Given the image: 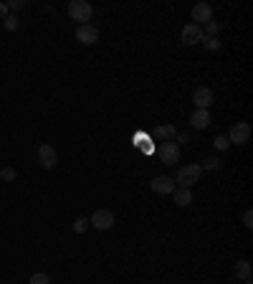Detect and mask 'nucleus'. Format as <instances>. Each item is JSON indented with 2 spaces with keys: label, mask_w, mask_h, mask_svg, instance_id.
I'll return each mask as SVG.
<instances>
[{
  "label": "nucleus",
  "mask_w": 253,
  "mask_h": 284,
  "mask_svg": "<svg viewBox=\"0 0 253 284\" xmlns=\"http://www.w3.org/2000/svg\"><path fill=\"white\" fill-rule=\"evenodd\" d=\"M68 15L73 20H79V26H86L91 20V15H94V8L86 0H71L68 3Z\"/></svg>",
  "instance_id": "nucleus-1"
},
{
  "label": "nucleus",
  "mask_w": 253,
  "mask_h": 284,
  "mask_svg": "<svg viewBox=\"0 0 253 284\" xmlns=\"http://www.w3.org/2000/svg\"><path fill=\"white\" fill-rule=\"evenodd\" d=\"M157 155H160V160L165 162V165H178L180 162V145L178 142H162L160 147H157Z\"/></svg>",
  "instance_id": "nucleus-2"
},
{
  "label": "nucleus",
  "mask_w": 253,
  "mask_h": 284,
  "mask_svg": "<svg viewBox=\"0 0 253 284\" xmlns=\"http://www.w3.org/2000/svg\"><path fill=\"white\" fill-rule=\"evenodd\" d=\"M200 175H203L200 165H185V168L178 170V180H175V183H180L183 188H192V185L200 180Z\"/></svg>",
  "instance_id": "nucleus-3"
},
{
  "label": "nucleus",
  "mask_w": 253,
  "mask_h": 284,
  "mask_svg": "<svg viewBox=\"0 0 253 284\" xmlns=\"http://www.w3.org/2000/svg\"><path fill=\"white\" fill-rule=\"evenodd\" d=\"M89 226H94L96 231H109L114 226V213L107 211V208H99L94 211V216L89 218Z\"/></svg>",
  "instance_id": "nucleus-4"
},
{
  "label": "nucleus",
  "mask_w": 253,
  "mask_h": 284,
  "mask_svg": "<svg viewBox=\"0 0 253 284\" xmlns=\"http://www.w3.org/2000/svg\"><path fill=\"white\" fill-rule=\"evenodd\" d=\"M251 140V125L248 122H236L228 132V142L231 145H246Z\"/></svg>",
  "instance_id": "nucleus-5"
},
{
  "label": "nucleus",
  "mask_w": 253,
  "mask_h": 284,
  "mask_svg": "<svg viewBox=\"0 0 253 284\" xmlns=\"http://www.w3.org/2000/svg\"><path fill=\"white\" fill-rule=\"evenodd\" d=\"M76 41H79V43H84V46H94V43L99 41V28H96V26H91V23L79 26V28H76Z\"/></svg>",
  "instance_id": "nucleus-6"
},
{
  "label": "nucleus",
  "mask_w": 253,
  "mask_h": 284,
  "mask_svg": "<svg viewBox=\"0 0 253 284\" xmlns=\"http://www.w3.org/2000/svg\"><path fill=\"white\" fill-rule=\"evenodd\" d=\"M203 26H195V23H188L185 28H183V33H180V38H183V43L185 46H195V43H200L203 41Z\"/></svg>",
  "instance_id": "nucleus-7"
},
{
  "label": "nucleus",
  "mask_w": 253,
  "mask_h": 284,
  "mask_svg": "<svg viewBox=\"0 0 253 284\" xmlns=\"http://www.w3.org/2000/svg\"><path fill=\"white\" fill-rule=\"evenodd\" d=\"M192 104H195L197 109H208V107L213 104V91H210L208 86H197V89L192 91Z\"/></svg>",
  "instance_id": "nucleus-8"
},
{
  "label": "nucleus",
  "mask_w": 253,
  "mask_h": 284,
  "mask_svg": "<svg viewBox=\"0 0 253 284\" xmlns=\"http://www.w3.org/2000/svg\"><path fill=\"white\" fill-rule=\"evenodd\" d=\"M192 20H195V26H205L208 20H213V8L208 3H197L192 8Z\"/></svg>",
  "instance_id": "nucleus-9"
},
{
  "label": "nucleus",
  "mask_w": 253,
  "mask_h": 284,
  "mask_svg": "<svg viewBox=\"0 0 253 284\" xmlns=\"http://www.w3.org/2000/svg\"><path fill=\"white\" fill-rule=\"evenodd\" d=\"M175 188H178V185H175V178H170V175H160V178L152 180V191L160 193V196H167V193H172Z\"/></svg>",
  "instance_id": "nucleus-10"
},
{
  "label": "nucleus",
  "mask_w": 253,
  "mask_h": 284,
  "mask_svg": "<svg viewBox=\"0 0 253 284\" xmlns=\"http://www.w3.org/2000/svg\"><path fill=\"white\" fill-rule=\"evenodd\" d=\"M38 157H41V165H43L46 170L56 168V147H54V145H41V147H38Z\"/></svg>",
  "instance_id": "nucleus-11"
},
{
  "label": "nucleus",
  "mask_w": 253,
  "mask_h": 284,
  "mask_svg": "<svg viewBox=\"0 0 253 284\" xmlns=\"http://www.w3.org/2000/svg\"><path fill=\"white\" fill-rule=\"evenodd\" d=\"M190 125H192L195 130H205V127L210 125V112H208V109H195V114L190 117Z\"/></svg>",
  "instance_id": "nucleus-12"
},
{
  "label": "nucleus",
  "mask_w": 253,
  "mask_h": 284,
  "mask_svg": "<svg viewBox=\"0 0 253 284\" xmlns=\"http://www.w3.org/2000/svg\"><path fill=\"white\" fill-rule=\"evenodd\" d=\"M172 196H175V203H178V206H190V203H192V191H190V188H183V185H180V188L172 191Z\"/></svg>",
  "instance_id": "nucleus-13"
},
{
  "label": "nucleus",
  "mask_w": 253,
  "mask_h": 284,
  "mask_svg": "<svg viewBox=\"0 0 253 284\" xmlns=\"http://www.w3.org/2000/svg\"><path fill=\"white\" fill-rule=\"evenodd\" d=\"M155 137H160V140H165V142L175 140V137H178V127H175V125H162V127H157Z\"/></svg>",
  "instance_id": "nucleus-14"
},
{
  "label": "nucleus",
  "mask_w": 253,
  "mask_h": 284,
  "mask_svg": "<svg viewBox=\"0 0 253 284\" xmlns=\"http://www.w3.org/2000/svg\"><path fill=\"white\" fill-rule=\"evenodd\" d=\"M236 277L238 279H251V262H246V259H241L238 264H236Z\"/></svg>",
  "instance_id": "nucleus-15"
},
{
  "label": "nucleus",
  "mask_w": 253,
  "mask_h": 284,
  "mask_svg": "<svg viewBox=\"0 0 253 284\" xmlns=\"http://www.w3.org/2000/svg\"><path fill=\"white\" fill-rule=\"evenodd\" d=\"M203 43H205V49H208V51H215V49H220V41H218V36H203Z\"/></svg>",
  "instance_id": "nucleus-16"
},
{
  "label": "nucleus",
  "mask_w": 253,
  "mask_h": 284,
  "mask_svg": "<svg viewBox=\"0 0 253 284\" xmlns=\"http://www.w3.org/2000/svg\"><path fill=\"white\" fill-rule=\"evenodd\" d=\"M28 284H51V277L46 274V272H36L33 277H31V282Z\"/></svg>",
  "instance_id": "nucleus-17"
},
{
  "label": "nucleus",
  "mask_w": 253,
  "mask_h": 284,
  "mask_svg": "<svg viewBox=\"0 0 253 284\" xmlns=\"http://www.w3.org/2000/svg\"><path fill=\"white\" fill-rule=\"evenodd\" d=\"M220 168V162H218V157H208L203 165H200V170H218Z\"/></svg>",
  "instance_id": "nucleus-18"
},
{
  "label": "nucleus",
  "mask_w": 253,
  "mask_h": 284,
  "mask_svg": "<svg viewBox=\"0 0 253 284\" xmlns=\"http://www.w3.org/2000/svg\"><path fill=\"white\" fill-rule=\"evenodd\" d=\"M228 145H231V142H228V137H223V135H218V137L213 140V147H215V150H220V152H223V150H228Z\"/></svg>",
  "instance_id": "nucleus-19"
},
{
  "label": "nucleus",
  "mask_w": 253,
  "mask_h": 284,
  "mask_svg": "<svg viewBox=\"0 0 253 284\" xmlns=\"http://www.w3.org/2000/svg\"><path fill=\"white\" fill-rule=\"evenodd\" d=\"M205 31H208V36H218V31H220V23H215V20H208L205 23ZM203 31V33H205Z\"/></svg>",
  "instance_id": "nucleus-20"
},
{
  "label": "nucleus",
  "mask_w": 253,
  "mask_h": 284,
  "mask_svg": "<svg viewBox=\"0 0 253 284\" xmlns=\"http://www.w3.org/2000/svg\"><path fill=\"white\" fill-rule=\"evenodd\" d=\"M5 28H8V31H15V28H18V18H15L13 13L5 15Z\"/></svg>",
  "instance_id": "nucleus-21"
},
{
  "label": "nucleus",
  "mask_w": 253,
  "mask_h": 284,
  "mask_svg": "<svg viewBox=\"0 0 253 284\" xmlns=\"http://www.w3.org/2000/svg\"><path fill=\"white\" fill-rule=\"evenodd\" d=\"M86 228H89V221H86V218H76V223H73V231H76V233H84Z\"/></svg>",
  "instance_id": "nucleus-22"
},
{
  "label": "nucleus",
  "mask_w": 253,
  "mask_h": 284,
  "mask_svg": "<svg viewBox=\"0 0 253 284\" xmlns=\"http://www.w3.org/2000/svg\"><path fill=\"white\" fill-rule=\"evenodd\" d=\"M5 5H8V13H10V10L15 13V10H20V8H26V0H10V3H5Z\"/></svg>",
  "instance_id": "nucleus-23"
},
{
  "label": "nucleus",
  "mask_w": 253,
  "mask_h": 284,
  "mask_svg": "<svg viewBox=\"0 0 253 284\" xmlns=\"http://www.w3.org/2000/svg\"><path fill=\"white\" fill-rule=\"evenodd\" d=\"M0 178H3V180H15V170H13V168H5V170H0Z\"/></svg>",
  "instance_id": "nucleus-24"
},
{
  "label": "nucleus",
  "mask_w": 253,
  "mask_h": 284,
  "mask_svg": "<svg viewBox=\"0 0 253 284\" xmlns=\"http://www.w3.org/2000/svg\"><path fill=\"white\" fill-rule=\"evenodd\" d=\"M243 226H246V228H253V213L251 211L243 213Z\"/></svg>",
  "instance_id": "nucleus-25"
},
{
  "label": "nucleus",
  "mask_w": 253,
  "mask_h": 284,
  "mask_svg": "<svg viewBox=\"0 0 253 284\" xmlns=\"http://www.w3.org/2000/svg\"><path fill=\"white\" fill-rule=\"evenodd\" d=\"M5 15H8V5H5V3H0V18L5 20Z\"/></svg>",
  "instance_id": "nucleus-26"
}]
</instances>
